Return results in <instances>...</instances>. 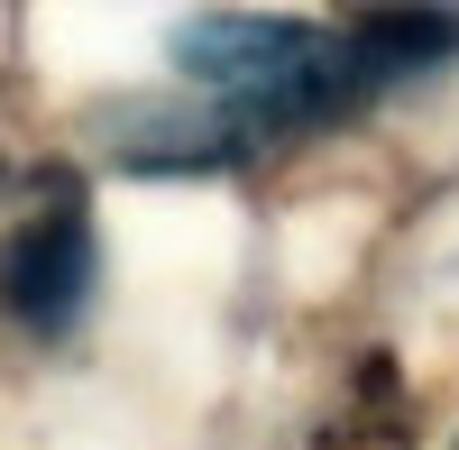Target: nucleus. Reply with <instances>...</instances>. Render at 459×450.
<instances>
[{"label":"nucleus","instance_id":"obj_1","mask_svg":"<svg viewBox=\"0 0 459 450\" xmlns=\"http://www.w3.org/2000/svg\"><path fill=\"white\" fill-rule=\"evenodd\" d=\"M0 285H10V304L28 331H65L74 304L92 294V230L74 212H47L37 230L10 239V267H0Z\"/></svg>","mask_w":459,"mask_h":450},{"label":"nucleus","instance_id":"obj_2","mask_svg":"<svg viewBox=\"0 0 459 450\" xmlns=\"http://www.w3.org/2000/svg\"><path fill=\"white\" fill-rule=\"evenodd\" d=\"M359 65V83H395V74H423L459 47V19L450 10H413V0H395V10H377L359 19V37H340Z\"/></svg>","mask_w":459,"mask_h":450}]
</instances>
